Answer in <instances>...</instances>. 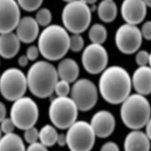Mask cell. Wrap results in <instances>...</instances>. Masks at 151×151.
Returning a JSON list of instances; mask_svg holds the SVG:
<instances>
[{"label": "cell", "instance_id": "13", "mask_svg": "<svg viewBox=\"0 0 151 151\" xmlns=\"http://www.w3.org/2000/svg\"><path fill=\"white\" fill-rule=\"evenodd\" d=\"M20 9L16 0H0V34L15 29L21 18Z\"/></svg>", "mask_w": 151, "mask_h": 151}, {"label": "cell", "instance_id": "4", "mask_svg": "<svg viewBox=\"0 0 151 151\" xmlns=\"http://www.w3.org/2000/svg\"><path fill=\"white\" fill-rule=\"evenodd\" d=\"M120 114L123 123L131 130L141 129L151 117V106L144 95L134 93L121 103Z\"/></svg>", "mask_w": 151, "mask_h": 151}, {"label": "cell", "instance_id": "33", "mask_svg": "<svg viewBox=\"0 0 151 151\" xmlns=\"http://www.w3.org/2000/svg\"><path fill=\"white\" fill-rule=\"evenodd\" d=\"M143 38L151 40V21H147L143 24L140 29Z\"/></svg>", "mask_w": 151, "mask_h": 151}, {"label": "cell", "instance_id": "37", "mask_svg": "<svg viewBox=\"0 0 151 151\" xmlns=\"http://www.w3.org/2000/svg\"><path fill=\"white\" fill-rule=\"evenodd\" d=\"M7 110L6 106L2 102L0 101V123L6 118Z\"/></svg>", "mask_w": 151, "mask_h": 151}, {"label": "cell", "instance_id": "3", "mask_svg": "<svg viewBox=\"0 0 151 151\" xmlns=\"http://www.w3.org/2000/svg\"><path fill=\"white\" fill-rule=\"evenodd\" d=\"M26 77L28 88L34 96L39 99L51 96L59 81L57 70L46 61L35 62L28 69Z\"/></svg>", "mask_w": 151, "mask_h": 151}, {"label": "cell", "instance_id": "36", "mask_svg": "<svg viewBox=\"0 0 151 151\" xmlns=\"http://www.w3.org/2000/svg\"><path fill=\"white\" fill-rule=\"evenodd\" d=\"M56 143L60 147H64L67 144V135L64 134H59L57 138Z\"/></svg>", "mask_w": 151, "mask_h": 151}, {"label": "cell", "instance_id": "39", "mask_svg": "<svg viewBox=\"0 0 151 151\" xmlns=\"http://www.w3.org/2000/svg\"><path fill=\"white\" fill-rule=\"evenodd\" d=\"M145 133L151 141V117L145 126Z\"/></svg>", "mask_w": 151, "mask_h": 151}, {"label": "cell", "instance_id": "31", "mask_svg": "<svg viewBox=\"0 0 151 151\" xmlns=\"http://www.w3.org/2000/svg\"><path fill=\"white\" fill-rule=\"evenodd\" d=\"M15 126L13 121L10 118H5L0 123V128L2 132L5 134L13 132Z\"/></svg>", "mask_w": 151, "mask_h": 151}, {"label": "cell", "instance_id": "38", "mask_svg": "<svg viewBox=\"0 0 151 151\" xmlns=\"http://www.w3.org/2000/svg\"><path fill=\"white\" fill-rule=\"evenodd\" d=\"M29 60L28 59V57L26 55H22L18 58V63L19 64V65L22 67H26L28 63Z\"/></svg>", "mask_w": 151, "mask_h": 151}, {"label": "cell", "instance_id": "29", "mask_svg": "<svg viewBox=\"0 0 151 151\" xmlns=\"http://www.w3.org/2000/svg\"><path fill=\"white\" fill-rule=\"evenodd\" d=\"M24 131V138L28 143L30 144L38 141L39 137V131L34 126Z\"/></svg>", "mask_w": 151, "mask_h": 151}, {"label": "cell", "instance_id": "18", "mask_svg": "<svg viewBox=\"0 0 151 151\" xmlns=\"http://www.w3.org/2000/svg\"><path fill=\"white\" fill-rule=\"evenodd\" d=\"M124 149L126 151H149L151 140L145 132L140 129L132 130L125 137Z\"/></svg>", "mask_w": 151, "mask_h": 151}, {"label": "cell", "instance_id": "34", "mask_svg": "<svg viewBox=\"0 0 151 151\" xmlns=\"http://www.w3.org/2000/svg\"><path fill=\"white\" fill-rule=\"evenodd\" d=\"M27 150L28 151H47V147L45 146L41 142L38 141L29 144Z\"/></svg>", "mask_w": 151, "mask_h": 151}, {"label": "cell", "instance_id": "23", "mask_svg": "<svg viewBox=\"0 0 151 151\" xmlns=\"http://www.w3.org/2000/svg\"><path fill=\"white\" fill-rule=\"evenodd\" d=\"M58 132L51 124H46L39 131V139L47 147H52L56 143Z\"/></svg>", "mask_w": 151, "mask_h": 151}, {"label": "cell", "instance_id": "35", "mask_svg": "<svg viewBox=\"0 0 151 151\" xmlns=\"http://www.w3.org/2000/svg\"><path fill=\"white\" fill-rule=\"evenodd\" d=\"M120 149L118 144L114 142H107L102 145L101 151H119Z\"/></svg>", "mask_w": 151, "mask_h": 151}, {"label": "cell", "instance_id": "15", "mask_svg": "<svg viewBox=\"0 0 151 151\" xmlns=\"http://www.w3.org/2000/svg\"><path fill=\"white\" fill-rule=\"evenodd\" d=\"M147 7L143 0H123L121 14L124 21L131 24H140L146 17Z\"/></svg>", "mask_w": 151, "mask_h": 151}, {"label": "cell", "instance_id": "46", "mask_svg": "<svg viewBox=\"0 0 151 151\" xmlns=\"http://www.w3.org/2000/svg\"></svg>", "mask_w": 151, "mask_h": 151}, {"label": "cell", "instance_id": "14", "mask_svg": "<svg viewBox=\"0 0 151 151\" xmlns=\"http://www.w3.org/2000/svg\"><path fill=\"white\" fill-rule=\"evenodd\" d=\"M90 124L96 137L104 139L109 137L115 130L116 120L109 111L101 110L93 116Z\"/></svg>", "mask_w": 151, "mask_h": 151}, {"label": "cell", "instance_id": "21", "mask_svg": "<svg viewBox=\"0 0 151 151\" xmlns=\"http://www.w3.org/2000/svg\"><path fill=\"white\" fill-rule=\"evenodd\" d=\"M23 140L14 132L5 134L0 139V151H25Z\"/></svg>", "mask_w": 151, "mask_h": 151}, {"label": "cell", "instance_id": "42", "mask_svg": "<svg viewBox=\"0 0 151 151\" xmlns=\"http://www.w3.org/2000/svg\"><path fill=\"white\" fill-rule=\"evenodd\" d=\"M149 66L151 68V52L150 53V59H149Z\"/></svg>", "mask_w": 151, "mask_h": 151}, {"label": "cell", "instance_id": "43", "mask_svg": "<svg viewBox=\"0 0 151 151\" xmlns=\"http://www.w3.org/2000/svg\"><path fill=\"white\" fill-rule=\"evenodd\" d=\"M63 1H65L66 2H71V1H75V0H62Z\"/></svg>", "mask_w": 151, "mask_h": 151}, {"label": "cell", "instance_id": "32", "mask_svg": "<svg viewBox=\"0 0 151 151\" xmlns=\"http://www.w3.org/2000/svg\"><path fill=\"white\" fill-rule=\"evenodd\" d=\"M40 51L38 47L35 45L30 46L26 50V55L29 61H34L36 60L39 55Z\"/></svg>", "mask_w": 151, "mask_h": 151}, {"label": "cell", "instance_id": "44", "mask_svg": "<svg viewBox=\"0 0 151 151\" xmlns=\"http://www.w3.org/2000/svg\"><path fill=\"white\" fill-rule=\"evenodd\" d=\"M2 131H1V128H0V139L1 138V137H2Z\"/></svg>", "mask_w": 151, "mask_h": 151}, {"label": "cell", "instance_id": "45", "mask_svg": "<svg viewBox=\"0 0 151 151\" xmlns=\"http://www.w3.org/2000/svg\"><path fill=\"white\" fill-rule=\"evenodd\" d=\"M109 1H114V0H109Z\"/></svg>", "mask_w": 151, "mask_h": 151}, {"label": "cell", "instance_id": "19", "mask_svg": "<svg viewBox=\"0 0 151 151\" xmlns=\"http://www.w3.org/2000/svg\"><path fill=\"white\" fill-rule=\"evenodd\" d=\"M21 42L13 32L0 34V55L5 59L13 58L20 51Z\"/></svg>", "mask_w": 151, "mask_h": 151}, {"label": "cell", "instance_id": "20", "mask_svg": "<svg viewBox=\"0 0 151 151\" xmlns=\"http://www.w3.org/2000/svg\"><path fill=\"white\" fill-rule=\"evenodd\" d=\"M59 78L69 83L77 80L80 74V68L75 60L70 58L62 59L56 69Z\"/></svg>", "mask_w": 151, "mask_h": 151}, {"label": "cell", "instance_id": "40", "mask_svg": "<svg viewBox=\"0 0 151 151\" xmlns=\"http://www.w3.org/2000/svg\"><path fill=\"white\" fill-rule=\"evenodd\" d=\"M83 1L88 4H93L97 1V0H83Z\"/></svg>", "mask_w": 151, "mask_h": 151}, {"label": "cell", "instance_id": "1", "mask_svg": "<svg viewBox=\"0 0 151 151\" xmlns=\"http://www.w3.org/2000/svg\"><path fill=\"white\" fill-rule=\"evenodd\" d=\"M132 81L130 74L123 68L111 66L101 73L98 91L103 99L114 105L121 104L131 94Z\"/></svg>", "mask_w": 151, "mask_h": 151}, {"label": "cell", "instance_id": "9", "mask_svg": "<svg viewBox=\"0 0 151 151\" xmlns=\"http://www.w3.org/2000/svg\"><path fill=\"white\" fill-rule=\"evenodd\" d=\"M66 135L67 145L71 151H90L95 144V132L90 124L85 121H76L68 128Z\"/></svg>", "mask_w": 151, "mask_h": 151}, {"label": "cell", "instance_id": "27", "mask_svg": "<svg viewBox=\"0 0 151 151\" xmlns=\"http://www.w3.org/2000/svg\"><path fill=\"white\" fill-rule=\"evenodd\" d=\"M20 7L23 10L32 12L38 10L41 6L43 0H16Z\"/></svg>", "mask_w": 151, "mask_h": 151}, {"label": "cell", "instance_id": "26", "mask_svg": "<svg viewBox=\"0 0 151 151\" xmlns=\"http://www.w3.org/2000/svg\"><path fill=\"white\" fill-rule=\"evenodd\" d=\"M81 34H72L69 37V50L73 52H79L84 47V40Z\"/></svg>", "mask_w": 151, "mask_h": 151}, {"label": "cell", "instance_id": "16", "mask_svg": "<svg viewBox=\"0 0 151 151\" xmlns=\"http://www.w3.org/2000/svg\"><path fill=\"white\" fill-rule=\"evenodd\" d=\"M39 26L35 18L26 16L21 18L15 29V34L21 42L30 44L38 38Z\"/></svg>", "mask_w": 151, "mask_h": 151}, {"label": "cell", "instance_id": "41", "mask_svg": "<svg viewBox=\"0 0 151 151\" xmlns=\"http://www.w3.org/2000/svg\"><path fill=\"white\" fill-rule=\"evenodd\" d=\"M143 1L147 6L151 7V0H143Z\"/></svg>", "mask_w": 151, "mask_h": 151}, {"label": "cell", "instance_id": "25", "mask_svg": "<svg viewBox=\"0 0 151 151\" xmlns=\"http://www.w3.org/2000/svg\"><path fill=\"white\" fill-rule=\"evenodd\" d=\"M52 18V13L47 8L39 9L35 18L40 26L45 27L50 24Z\"/></svg>", "mask_w": 151, "mask_h": 151}, {"label": "cell", "instance_id": "6", "mask_svg": "<svg viewBox=\"0 0 151 151\" xmlns=\"http://www.w3.org/2000/svg\"><path fill=\"white\" fill-rule=\"evenodd\" d=\"M78 109L74 101L68 96H57L50 104L49 118L56 127L68 129L77 121Z\"/></svg>", "mask_w": 151, "mask_h": 151}, {"label": "cell", "instance_id": "22", "mask_svg": "<svg viewBox=\"0 0 151 151\" xmlns=\"http://www.w3.org/2000/svg\"><path fill=\"white\" fill-rule=\"evenodd\" d=\"M98 15L101 21L105 23H111L117 17L118 9L114 1L103 0L98 6Z\"/></svg>", "mask_w": 151, "mask_h": 151}, {"label": "cell", "instance_id": "12", "mask_svg": "<svg viewBox=\"0 0 151 151\" xmlns=\"http://www.w3.org/2000/svg\"><path fill=\"white\" fill-rule=\"evenodd\" d=\"M81 61L85 70L92 75L101 73L107 66L109 55L102 44L92 43L83 50Z\"/></svg>", "mask_w": 151, "mask_h": 151}, {"label": "cell", "instance_id": "10", "mask_svg": "<svg viewBox=\"0 0 151 151\" xmlns=\"http://www.w3.org/2000/svg\"><path fill=\"white\" fill-rule=\"evenodd\" d=\"M70 93L78 110L81 111H88L93 109L98 99V89L96 84L86 78L76 81Z\"/></svg>", "mask_w": 151, "mask_h": 151}, {"label": "cell", "instance_id": "5", "mask_svg": "<svg viewBox=\"0 0 151 151\" xmlns=\"http://www.w3.org/2000/svg\"><path fill=\"white\" fill-rule=\"evenodd\" d=\"M62 19L64 27L72 34H81L89 27L91 13L88 4L83 0L67 2L63 8Z\"/></svg>", "mask_w": 151, "mask_h": 151}, {"label": "cell", "instance_id": "30", "mask_svg": "<svg viewBox=\"0 0 151 151\" xmlns=\"http://www.w3.org/2000/svg\"><path fill=\"white\" fill-rule=\"evenodd\" d=\"M135 55V62L139 66H147L149 63L150 53L145 50H137Z\"/></svg>", "mask_w": 151, "mask_h": 151}, {"label": "cell", "instance_id": "8", "mask_svg": "<svg viewBox=\"0 0 151 151\" xmlns=\"http://www.w3.org/2000/svg\"><path fill=\"white\" fill-rule=\"evenodd\" d=\"M28 88L27 77L20 69L9 68L0 76V92L8 101H14L24 96Z\"/></svg>", "mask_w": 151, "mask_h": 151}, {"label": "cell", "instance_id": "24", "mask_svg": "<svg viewBox=\"0 0 151 151\" xmlns=\"http://www.w3.org/2000/svg\"><path fill=\"white\" fill-rule=\"evenodd\" d=\"M88 35L92 43L102 44L107 39V31L103 25L96 23L90 28Z\"/></svg>", "mask_w": 151, "mask_h": 151}, {"label": "cell", "instance_id": "2", "mask_svg": "<svg viewBox=\"0 0 151 151\" xmlns=\"http://www.w3.org/2000/svg\"><path fill=\"white\" fill-rule=\"evenodd\" d=\"M68 31L58 24H49L38 37V47L41 55L48 61L62 60L69 50Z\"/></svg>", "mask_w": 151, "mask_h": 151}, {"label": "cell", "instance_id": "11", "mask_svg": "<svg viewBox=\"0 0 151 151\" xmlns=\"http://www.w3.org/2000/svg\"><path fill=\"white\" fill-rule=\"evenodd\" d=\"M143 41L140 29L136 25L125 23L118 28L115 36L117 48L125 55H132L139 50Z\"/></svg>", "mask_w": 151, "mask_h": 151}, {"label": "cell", "instance_id": "28", "mask_svg": "<svg viewBox=\"0 0 151 151\" xmlns=\"http://www.w3.org/2000/svg\"><path fill=\"white\" fill-rule=\"evenodd\" d=\"M70 83L65 80L60 79L56 83L54 92L57 96H68L70 92Z\"/></svg>", "mask_w": 151, "mask_h": 151}, {"label": "cell", "instance_id": "17", "mask_svg": "<svg viewBox=\"0 0 151 151\" xmlns=\"http://www.w3.org/2000/svg\"><path fill=\"white\" fill-rule=\"evenodd\" d=\"M132 86L136 93L146 96L151 93V68L150 66H139L131 78Z\"/></svg>", "mask_w": 151, "mask_h": 151}, {"label": "cell", "instance_id": "7", "mask_svg": "<svg viewBox=\"0 0 151 151\" xmlns=\"http://www.w3.org/2000/svg\"><path fill=\"white\" fill-rule=\"evenodd\" d=\"M39 115L37 104L28 96L15 100L10 109V118L16 127L25 130L34 126Z\"/></svg>", "mask_w": 151, "mask_h": 151}]
</instances>
